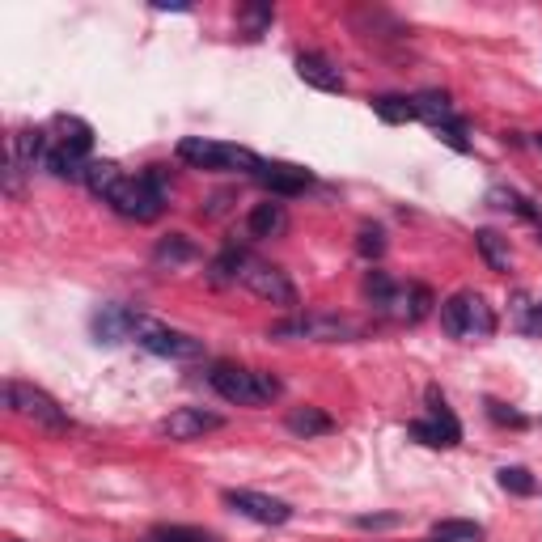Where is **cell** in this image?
<instances>
[{
    "mask_svg": "<svg viewBox=\"0 0 542 542\" xmlns=\"http://www.w3.org/2000/svg\"><path fill=\"white\" fill-rule=\"evenodd\" d=\"M5 403L13 407V415H22V420H30V424L51 428V432H68V415H64V407L51 399L47 390H39V386L9 382V386H5Z\"/></svg>",
    "mask_w": 542,
    "mask_h": 542,
    "instance_id": "cell-6",
    "label": "cell"
},
{
    "mask_svg": "<svg viewBox=\"0 0 542 542\" xmlns=\"http://www.w3.org/2000/svg\"><path fill=\"white\" fill-rule=\"evenodd\" d=\"M288 432H293V437H327V432H335V420L322 407H293L288 411Z\"/></svg>",
    "mask_w": 542,
    "mask_h": 542,
    "instance_id": "cell-18",
    "label": "cell"
},
{
    "mask_svg": "<svg viewBox=\"0 0 542 542\" xmlns=\"http://www.w3.org/2000/svg\"><path fill=\"white\" fill-rule=\"evenodd\" d=\"M276 339H318V343H343V339H360V322L339 318V314H297L271 327Z\"/></svg>",
    "mask_w": 542,
    "mask_h": 542,
    "instance_id": "cell-5",
    "label": "cell"
},
{
    "mask_svg": "<svg viewBox=\"0 0 542 542\" xmlns=\"http://www.w3.org/2000/svg\"><path fill=\"white\" fill-rule=\"evenodd\" d=\"M432 288L424 284H394V293L386 297V305L377 314H386V318H399V322H420L432 314Z\"/></svg>",
    "mask_w": 542,
    "mask_h": 542,
    "instance_id": "cell-12",
    "label": "cell"
},
{
    "mask_svg": "<svg viewBox=\"0 0 542 542\" xmlns=\"http://www.w3.org/2000/svg\"><path fill=\"white\" fill-rule=\"evenodd\" d=\"M212 390L221 394L225 403H238V407H259V403H271L280 399V377L271 373H259V369H242V365H229V360H216L212 373H208Z\"/></svg>",
    "mask_w": 542,
    "mask_h": 542,
    "instance_id": "cell-1",
    "label": "cell"
},
{
    "mask_svg": "<svg viewBox=\"0 0 542 542\" xmlns=\"http://www.w3.org/2000/svg\"><path fill=\"white\" fill-rule=\"evenodd\" d=\"M399 517H356V526L360 530H382V526H394Z\"/></svg>",
    "mask_w": 542,
    "mask_h": 542,
    "instance_id": "cell-36",
    "label": "cell"
},
{
    "mask_svg": "<svg viewBox=\"0 0 542 542\" xmlns=\"http://www.w3.org/2000/svg\"><path fill=\"white\" fill-rule=\"evenodd\" d=\"M297 77L305 85L322 89V94H343V72L331 56H322V51H301L297 56Z\"/></svg>",
    "mask_w": 542,
    "mask_h": 542,
    "instance_id": "cell-15",
    "label": "cell"
},
{
    "mask_svg": "<svg viewBox=\"0 0 542 542\" xmlns=\"http://www.w3.org/2000/svg\"><path fill=\"white\" fill-rule=\"evenodd\" d=\"M500 487L504 492H513V496H534V475L526 471V466H504L500 471Z\"/></svg>",
    "mask_w": 542,
    "mask_h": 542,
    "instance_id": "cell-28",
    "label": "cell"
},
{
    "mask_svg": "<svg viewBox=\"0 0 542 542\" xmlns=\"http://www.w3.org/2000/svg\"><path fill=\"white\" fill-rule=\"evenodd\" d=\"M428 542H437V538H428Z\"/></svg>",
    "mask_w": 542,
    "mask_h": 542,
    "instance_id": "cell-38",
    "label": "cell"
},
{
    "mask_svg": "<svg viewBox=\"0 0 542 542\" xmlns=\"http://www.w3.org/2000/svg\"><path fill=\"white\" fill-rule=\"evenodd\" d=\"M521 331H526V335H542V301L526 305V314H521Z\"/></svg>",
    "mask_w": 542,
    "mask_h": 542,
    "instance_id": "cell-34",
    "label": "cell"
},
{
    "mask_svg": "<svg viewBox=\"0 0 542 542\" xmlns=\"http://www.w3.org/2000/svg\"><path fill=\"white\" fill-rule=\"evenodd\" d=\"M483 407H487V415H492L496 424H513V428H526V415H521V411H513L509 403H500V399H487Z\"/></svg>",
    "mask_w": 542,
    "mask_h": 542,
    "instance_id": "cell-32",
    "label": "cell"
},
{
    "mask_svg": "<svg viewBox=\"0 0 542 542\" xmlns=\"http://www.w3.org/2000/svg\"><path fill=\"white\" fill-rule=\"evenodd\" d=\"M56 128L64 132V136H60V144H68V149H77V153H85V157H89V149H94V128H89L85 119L60 115V119H56Z\"/></svg>",
    "mask_w": 542,
    "mask_h": 542,
    "instance_id": "cell-25",
    "label": "cell"
},
{
    "mask_svg": "<svg viewBox=\"0 0 542 542\" xmlns=\"http://www.w3.org/2000/svg\"><path fill=\"white\" fill-rule=\"evenodd\" d=\"M432 132H437V136L449 144V149H458V153H466V149H471V140H466V123H462V119L445 123V128H432Z\"/></svg>",
    "mask_w": 542,
    "mask_h": 542,
    "instance_id": "cell-33",
    "label": "cell"
},
{
    "mask_svg": "<svg viewBox=\"0 0 542 542\" xmlns=\"http://www.w3.org/2000/svg\"><path fill=\"white\" fill-rule=\"evenodd\" d=\"M521 221H530V225H534V233H538V242H542V204L526 200V212H521Z\"/></svg>",
    "mask_w": 542,
    "mask_h": 542,
    "instance_id": "cell-35",
    "label": "cell"
},
{
    "mask_svg": "<svg viewBox=\"0 0 542 542\" xmlns=\"http://www.w3.org/2000/svg\"><path fill=\"white\" fill-rule=\"evenodd\" d=\"M136 339H140V348L153 356H170V360H200L204 356V339L174 331V327H157V322H149Z\"/></svg>",
    "mask_w": 542,
    "mask_h": 542,
    "instance_id": "cell-9",
    "label": "cell"
},
{
    "mask_svg": "<svg viewBox=\"0 0 542 542\" xmlns=\"http://www.w3.org/2000/svg\"><path fill=\"white\" fill-rule=\"evenodd\" d=\"M255 178L271 191V200H280V195H301L305 187L314 183L310 170H301V166H288V161H259V170Z\"/></svg>",
    "mask_w": 542,
    "mask_h": 542,
    "instance_id": "cell-14",
    "label": "cell"
},
{
    "mask_svg": "<svg viewBox=\"0 0 542 542\" xmlns=\"http://www.w3.org/2000/svg\"><path fill=\"white\" fill-rule=\"evenodd\" d=\"M373 111L386 123H411L415 119V98L411 94H382V98H373Z\"/></svg>",
    "mask_w": 542,
    "mask_h": 542,
    "instance_id": "cell-26",
    "label": "cell"
},
{
    "mask_svg": "<svg viewBox=\"0 0 542 542\" xmlns=\"http://www.w3.org/2000/svg\"><path fill=\"white\" fill-rule=\"evenodd\" d=\"M242 284H246L255 297L271 301V305L297 310V288H293V280H288V271H284V267H271V263H263V259H246V267H242Z\"/></svg>",
    "mask_w": 542,
    "mask_h": 542,
    "instance_id": "cell-8",
    "label": "cell"
},
{
    "mask_svg": "<svg viewBox=\"0 0 542 542\" xmlns=\"http://www.w3.org/2000/svg\"><path fill=\"white\" fill-rule=\"evenodd\" d=\"M170 200V178H166V166H149L140 178H123V187L111 195V208L128 221H157L161 208Z\"/></svg>",
    "mask_w": 542,
    "mask_h": 542,
    "instance_id": "cell-2",
    "label": "cell"
},
{
    "mask_svg": "<svg viewBox=\"0 0 542 542\" xmlns=\"http://www.w3.org/2000/svg\"><path fill=\"white\" fill-rule=\"evenodd\" d=\"M411 437L428 445V449H454L462 441V424H458V415L449 411L445 403V394L437 386H428V420H415L411 428Z\"/></svg>",
    "mask_w": 542,
    "mask_h": 542,
    "instance_id": "cell-7",
    "label": "cell"
},
{
    "mask_svg": "<svg viewBox=\"0 0 542 542\" xmlns=\"http://www.w3.org/2000/svg\"><path fill=\"white\" fill-rule=\"evenodd\" d=\"M356 250H360L365 259H382V255H386V233H382V225H360Z\"/></svg>",
    "mask_w": 542,
    "mask_h": 542,
    "instance_id": "cell-29",
    "label": "cell"
},
{
    "mask_svg": "<svg viewBox=\"0 0 542 542\" xmlns=\"http://www.w3.org/2000/svg\"><path fill=\"white\" fill-rule=\"evenodd\" d=\"M475 246H479L483 263L492 267V271H509V267H513V250H509V238H500L496 229H479V233H475Z\"/></svg>",
    "mask_w": 542,
    "mask_h": 542,
    "instance_id": "cell-21",
    "label": "cell"
},
{
    "mask_svg": "<svg viewBox=\"0 0 542 542\" xmlns=\"http://www.w3.org/2000/svg\"><path fill=\"white\" fill-rule=\"evenodd\" d=\"M246 259H250V255H242L238 246L221 250V255L212 259V271H208V280H212V284H233V280H242V267H246Z\"/></svg>",
    "mask_w": 542,
    "mask_h": 542,
    "instance_id": "cell-24",
    "label": "cell"
},
{
    "mask_svg": "<svg viewBox=\"0 0 542 542\" xmlns=\"http://www.w3.org/2000/svg\"><path fill=\"white\" fill-rule=\"evenodd\" d=\"M411 98H415V119L432 123V128H445V123L458 119L454 102H449V94H441V89H424V94H411Z\"/></svg>",
    "mask_w": 542,
    "mask_h": 542,
    "instance_id": "cell-19",
    "label": "cell"
},
{
    "mask_svg": "<svg viewBox=\"0 0 542 542\" xmlns=\"http://www.w3.org/2000/svg\"><path fill=\"white\" fill-rule=\"evenodd\" d=\"M85 153H77V149H68V144H56V149L47 153V170L56 174V178H85Z\"/></svg>",
    "mask_w": 542,
    "mask_h": 542,
    "instance_id": "cell-23",
    "label": "cell"
},
{
    "mask_svg": "<svg viewBox=\"0 0 542 542\" xmlns=\"http://www.w3.org/2000/svg\"><path fill=\"white\" fill-rule=\"evenodd\" d=\"M216 428H225V420L216 411H204V407H178L157 424V432L170 441H200L204 432H216Z\"/></svg>",
    "mask_w": 542,
    "mask_h": 542,
    "instance_id": "cell-11",
    "label": "cell"
},
{
    "mask_svg": "<svg viewBox=\"0 0 542 542\" xmlns=\"http://www.w3.org/2000/svg\"><path fill=\"white\" fill-rule=\"evenodd\" d=\"M246 229H250V238H259V242H267V238H284V229H288V208H284L280 200H263V204L250 208Z\"/></svg>",
    "mask_w": 542,
    "mask_h": 542,
    "instance_id": "cell-17",
    "label": "cell"
},
{
    "mask_svg": "<svg viewBox=\"0 0 542 542\" xmlns=\"http://www.w3.org/2000/svg\"><path fill=\"white\" fill-rule=\"evenodd\" d=\"M195 259V246L183 238V233H170V238H161L157 250H153V263L157 267H183Z\"/></svg>",
    "mask_w": 542,
    "mask_h": 542,
    "instance_id": "cell-22",
    "label": "cell"
},
{
    "mask_svg": "<svg viewBox=\"0 0 542 542\" xmlns=\"http://www.w3.org/2000/svg\"><path fill=\"white\" fill-rule=\"evenodd\" d=\"M149 322H144L132 305H102V310L94 314V335L102 343H123V339H132L140 335Z\"/></svg>",
    "mask_w": 542,
    "mask_h": 542,
    "instance_id": "cell-13",
    "label": "cell"
},
{
    "mask_svg": "<svg viewBox=\"0 0 542 542\" xmlns=\"http://www.w3.org/2000/svg\"><path fill=\"white\" fill-rule=\"evenodd\" d=\"M487 204L500 208V212H513V216H521V212H526V195L513 191V187H492V191H487Z\"/></svg>",
    "mask_w": 542,
    "mask_h": 542,
    "instance_id": "cell-31",
    "label": "cell"
},
{
    "mask_svg": "<svg viewBox=\"0 0 542 542\" xmlns=\"http://www.w3.org/2000/svg\"><path fill=\"white\" fill-rule=\"evenodd\" d=\"M432 538L437 542H483V526L479 521H437Z\"/></svg>",
    "mask_w": 542,
    "mask_h": 542,
    "instance_id": "cell-27",
    "label": "cell"
},
{
    "mask_svg": "<svg viewBox=\"0 0 542 542\" xmlns=\"http://www.w3.org/2000/svg\"><path fill=\"white\" fill-rule=\"evenodd\" d=\"M534 149H538V153H542V132H538V136H534Z\"/></svg>",
    "mask_w": 542,
    "mask_h": 542,
    "instance_id": "cell-37",
    "label": "cell"
},
{
    "mask_svg": "<svg viewBox=\"0 0 542 542\" xmlns=\"http://www.w3.org/2000/svg\"><path fill=\"white\" fill-rule=\"evenodd\" d=\"M47 153H51V149H47V132H39V128H22V132L9 140V161H13V166L22 170V174H30L34 166H39V161L47 166Z\"/></svg>",
    "mask_w": 542,
    "mask_h": 542,
    "instance_id": "cell-16",
    "label": "cell"
},
{
    "mask_svg": "<svg viewBox=\"0 0 542 542\" xmlns=\"http://www.w3.org/2000/svg\"><path fill=\"white\" fill-rule=\"evenodd\" d=\"M85 187L111 204V195L123 187V170L115 166V161H89L85 166Z\"/></svg>",
    "mask_w": 542,
    "mask_h": 542,
    "instance_id": "cell-20",
    "label": "cell"
},
{
    "mask_svg": "<svg viewBox=\"0 0 542 542\" xmlns=\"http://www.w3.org/2000/svg\"><path fill=\"white\" fill-rule=\"evenodd\" d=\"M441 327L454 339H487L496 335V314L479 293L462 288V293H454L441 305Z\"/></svg>",
    "mask_w": 542,
    "mask_h": 542,
    "instance_id": "cell-4",
    "label": "cell"
},
{
    "mask_svg": "<svg viewBox=\"0 0 542 542\" xmlns=\"http://www.w3.org/2000/svg\"><path fill=\"white\" fill-rule=\"evenodd\" d=\"M149 542H216V538L204 530H191V526H161L149 534Z\"/></svg>",
    "mask_w": 542,
    "mask_h": 542,
    "instance_id": "cell-30",
    "label": "cell"
},
{
    "mask_svg": "<svg viewBox=\"0 0 542 542\" xmlns=\"http://www.w3.org/2000/svg\"><path fill=\"white\" fill-rule=\"evenodd\" d=\"M225 504L233 513L259 521V526H284V521L293 517V504H284L276 496H263V492H250V487H233V492H225Z\"/></svg>",
    "mask_w": 542,
    "mask_h": 542,
    "instance_id": "cell-10",
    "label": "cell"
},
{
    "mask_svg": "<svg viewBox=\"0 0 542 542\" xmlns=\"http://www.w3.org/2000/svg\"><path fill=\"white\" fill-rule=\"evenodd\" d=\"M178 157L187 161V166L195 170H238V174H255L259 170V161L250 149H238V144H221V140H204V136H183L178 140Z\"/></svg>",
    "mask_w": 542,
    "mask_h": 542,
    "instance_id": "cell-3",
    "label": "cell"
}]
</instances>
